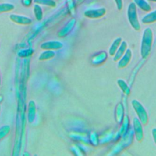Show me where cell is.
Masks as SVG:
<instances>
[{
  "label": "cell",
  "mask_w": 156,
  "mask_h": 156,
  "mask_svg": "<svg viewBox=\"0 0 156 156\" xmlns=\"http://www.w3.org/2000/svg\"><path fill=\"white\" fill-rule=\"evenodd\" d=\"M90 136H91V143H93V144L96 145L98 143V136L96 135V134L95 133H92L90 135Z\"/></svg>",
  "instance_id": "20"
},
{
  "label": "cell",
  "mask_w": 156,
  "mask_h": 156,
  "mask_svg": "<svg viewBox=\"0 0 156 156\" xmlns=\"http://www.w3.org/2000/svg\"><path fill=\"white\" fill-rule=\"evenodd\" d=\"M124 107L121 103H118L116 105L115 109V120L118 123H121L124 118Z\"/></svg>",
  "instance_id": "10"
},
{
  "label": "cell",
  "mask_w": 156,
  "mask_h": 156,
  "mask_svg": "<svg viewBox=\"0 0 156 156\" xmlns=\"http://www.w3.org/2000/svg\"><path fill=\"white\" fill-rule=\"evenodd\" d=\"M3 101V96L2 94H0V104Z\"/></svg>",
  "instance_id": "23"
},
{
  "label": "cell",
  "mask_w": 156,
  "mask_h": 156,
  "mask_svg": "<svg viewBox=\"0 0 156 156\" xmlns=\"http://www.w3.org/2000/svg\"><path fill=\"white\" fill-rule=\"evenodd\" d=\"M121 122H122L121 127V128L119 129V135H121V136L124 135L126 133V132L127 131L128 129H129V119L128 116H124Z\"/></svg>",
  "instance_id": "15"
},
{
  "label": "cell",
  "mask_w": 156,
  "mask_h": 156,
  "mask_svg": "<svg viewBox=\"0 0 156 156\" xmlns=\"http://www.w3.org/2000/svg\"><path fill=\"white\" fill-rule=\"evenodd\" d=\"M34 13L35 15V17L38 21H41L43 18V13L41 7L39 4H35L34 6Z\"/></svg>",
  "instance_id": "16"
},
{
  "label": "cell",
  "mask_w": 156,
  "mask_h": 156,
  "mask_svg": "<svg viewBox=\"0 0 156 156\" xmlns=\"http://www.w3.org/2000/svg\"><path fill=\"white\" fill-rule=\"evenodd\" d=\"M131 104L138 118L141 122L143 125L147 124L149 121V115L144 106L136 99H133L131 101Z\"/></svg>",
  "instance_id": "2"
},
{
  "label": "cell",
  "mask_w": 156,
  "mask_h": 156,
  "mask_svg": "<svg viewBox=\"0 0 156 156\" xmlns=\"http://www.w3.org/2000/svg\"><path fill=\"white\" fill-rule=\"evenodd\" d=\"M121 43V38H117L116 39H115L113 41V42L112 43V44L110 46L109 49H108V54L110 56L113 57L115 55L116 51L118 49Z\"/></svg>",
  "instance_id": "13"
},
{
  "label": "cell",
  "mask_w": 156,
  "mask_h": 156,
  "mask_svg": "<svg viewBox=\"0 0 156 156\" xmlns=\"http://www.w3.org/2000/svg\"><path fill=\"white\" fill-rule=\"evenodd\" d=\"M107 58V54L105 52H101L91 58V63L94 65H99L103 63Z\"/></svg>",
  "instance_id": "8"
},
{
  "label": "cell",
  "mask_w": 156,
  "mask_h": 156,
  "mask_svg": "<svg viewBox=\"0 0 156 156\" xmlns=\"http://www.w3.org/2000/svg\"><path fill=\"white\" fill-rule=\"evenodd\" d=\"M9 18L13 23L21 25H29L32 22V20L29 17L16 14L10 15Z\"/></svg>",
  "instance_id": "6"
},
{
  "label": "cell",
  "mask_w": 156,
  "mask_h": 156,
  "mask_svg": "<svg viewBox=\"0 0 156 156\" xmlns=\"http://www.w3.org/2000/svg\"><path fill=\"white\" fill-rule=\"evenodd\" d=\"M14 9H15V6L12 4H10V3L0 4V13L11 12Z\"/></svg>",
  "instance_id": "17"
},
{
  "label": "cell",
  "mask_w": 156,
  "mask_h": 156,
  "mask_svg": "<svg viewBox=\"0 0 156 156\" xmlns=\"http://www.w3.org/2000/svg\"><path fill=\"white\" fill-rule=\"evenodd\" d=\"M127 49V44L126 41L121 42L118 49L116 51L115 55L113 56V60L115 62H118L121 57L124 54L126 50Z\"/></svg>",
  "instance_id": "9"
},
{
  "label": "cell",
  "mask_w": 156,
  "mask_h": 156,
  "mask_svg": "<svg viewBox=\"0 0 156 156\" xmlns=\"http://www.w3.org/2000/svg\"><path fill=\"white\" fill-rule=\"evenodd\" d=\"M10 127L9 125H4L0 127V141L4 139L10 132Z\"/></svg>",
  "instance_id": "18"
},
{
  "label": "cell",
  "mask_w": 156,
  "mask_h": 156,
  "mask_svg": "<svg viewBox=\"0 0 156 156\" xmlns=\"http://www.w3.org/2000/svg\"><path fill=\"white\" fill-rule=\"evenodd\" d=\"M152 135L154 139V141L156 144V128H154L152 129Z\"/></svg>",
  "instance_id": "22"
},
{
  "label": "cell",
  "mask_w": 156,
  "mask_h": 156,
  "mask_svg": "<svg viewBox=\"0 0 156 156\" xmlns=\"http://www.w3.org/2000/svg\"><path fill=\"white\" fill-rule=\"evenodd\" d=\"M75 21L74 20H71L69 21L66 24V26L62 28L58 33V36L59 37H63L65 36H66V35H68V34L71 31V29L73 28V27L74 26Z\"/></svg>",
  "instance_id": "11"
},
{
  "label": "cell",
  "mask_w": 156,
  "mask_h": 156,
  "mask_svg": "<svg viewBox=\"0 0 156 156\" xmlns=\"http://www.w3.org/2000/svg\"><path fill=\"white\" fill-rule=\"evenodd\" d=\"M132 58V52L130 49H127L124 54L117 62V66L119 69L126 68L130 62Z\"/></svg>",
  "instance_id": "4"
},
{
  "label": "cell",
  "mask_w": 156,
  "mask_h": 156,
  "mask_svg": "<svg viewBox=\"0 0 156 156\" xmlns=\"http://www.w3.org/2000/svg\"><path fill=\"white\" fill-rule=\"evenodd\" d=\"M0 112H1V105H0Z\"/></svg>",
  "instance_id": "25"
},
{
  "label": "cell",
  "mask_w": 156,
  "mask_h": 156,
  "mask_svg": "<svg viewBox=\"0 0 156 156\" xmlns=\"http://www.w3.org/2000/svg\"><path fill=\"white\" fill-rule=\"evenodd\" d=\"M117 84L122 91L126 95H129L130 93V88L127 83L123 79H119L117 80Z\"/></svg>",
  "instance_id": "12"
},
{
  "label": "cell",
  "mask_w": 156,
  "mask_h": 156,
  "mask_svg": "<svg viewBox=\"0 0 156 156\" xmlns=\"http://www.w3.org/2000/svg\"><path fill=\"white\" fill-rule=\"evenodd\" d=\"M1 74H0V87H1Z\"/></svg>",
  "instance_id": "24"
},
{
  "label": "cell",
  "mask_w": 156,
  "mask_h": 156,
  "mask_svg": "<svg viewBox=\"0 0 156 156\" xmlns=\"http://www.w3.org/2000/svg\"><path fill=\"white\" fill-rule=\"evenodd\" d=\"M133 127L134 135L136 141L141 142L144 138V130L143 124L138 117H135L133 119Z\"/></svg>",
  "instance_id": "3"
},
{
  "label": "cell",
  "mask_w": 156,
  "mask_h": 156,
  "mask_svg": "<svg viewBox=\"0 0 156 156\" xmlns=\"http://www.w3.org/2000/svg\"><path fill=\"white\" fill-rule=\"evenodd\" d=\"M34 0H23L22 2H23V4L26 6V7H29L31 5V3Z\"/></svg>",
  "instance_id": "21"
},
{
  "label": "cell",
  "mask_w": 156,
  "mask_h": 156,
  "mask_svg": "<svg viewBox=\"0 0 156 156\" xmlns=\"http://www.w3.org/2000/svg\"><path fill=\"white\" fill-rule=\"evenodd\" d=\"M35 4L39 5H44L49 7H55V2L53 0H34Z\"/></svg>",
  "instance_id": "19"
},
{
  "label": "cell",
  "mask_w": 156,
  "mask_h": 156,
  "mask_svg": "<svg viewBox=\"0 0 156 156\" xmlns=\"http://www.w3.org/2000/svg\"><path fill=\"white\" fill-rule=\"evenodd\" d=\"M36 115V105L34 101L30 100L28 103L27 107V119L29 122H34Z\"/></svg>",
  "instance_id": "7"
},
{
  "label": "cell",
  "mask_w": 156,
  "mask_h": 156,
  "mask_svg": "<svg viewBox=\"0 0 156 156\" xmlns=\"http://www.w3.org/2000/svg\"><path fill=\"white\" fill-rule=\"evenodd\" d=\"M63 44L58 41H48L43 43L40 45V48L43 50H58L62 48Z\"/></svg>",
  "instance_id": "5"
},
{
  "label": "cell",
  "mask_w": 156,
  "mask_h": 156,
  "mask_svg": "<svg viewBox=\"0 0 156 156\" xmlns=\"http://www.w3.org/2000/svg\"><path fill=\"white\" fill-rule=\"evenodd\" d=\"M55 55V52L51 50H45V51L41 52L38 57V60L41 61L47 60L54 58Z\"/></svg>",
  "instance_id": "14"
},
{
  "label": "cell",
  "mask_w": 156,
  "mask_h": 156,
  "mask_svg": "<svg viewBox=\"0 0 156 156\" xmlns=\"http://www.w3.org/2000/svg\"><path fill=\"white\" fill-rule=\"evenodd\" d=\"M153 41V35L150 28H147L143 32L141 43L140 53L143 58H147L151 53Z\"/></svg>",
  "instance_id": "1"
}]
</instances>
